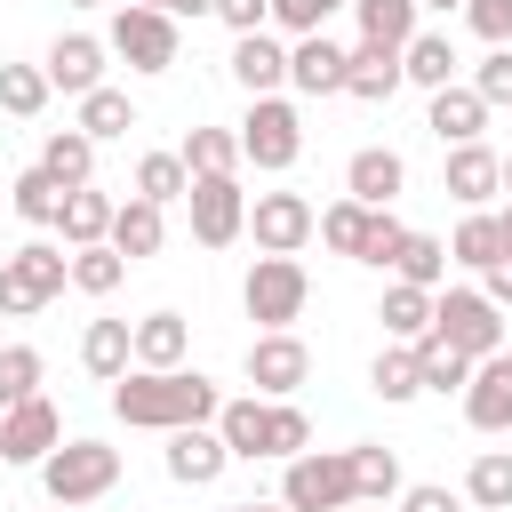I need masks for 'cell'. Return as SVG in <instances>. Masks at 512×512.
Segmentation results:
<instances>
[{
    "mask_svg": "<svg viewBox=\"0 0 512 512\" xmlns=\"http://www.w3.org/2000/svg\"><path fill=\"white\" fill-rule=\"evenodd\" d=\"M480 296H488L496 312H512V248H504L496 264H480Z\"/></svg>",
    "mask_w": 512,
    "mask_h": 512,
    "instance_id": "816d5d0a",
    "label": "cell"
},
{
    "mask_svg": "<svg viewBox=\"0 0 512 512\" xmlns=\"http://www.w3.org/2000/svg\"><path fill=\"white\" fill-rule=\"evenodd\" d=\"M40 376H48V360H40V344H0V408H16V400H32V392H40Z\"/></svg>",
    "mask_w": 512,
    "mask_h": 512,
    "instance_id": "ee69618b",
    "label": "cell"
},
{
    "mask_svg": "<svg viewBox=\"0 0 512 512\" xmlns=\"http://www.w3.org/2000/svg\"><path fill=\"white\" fill-rule=\"evenodd\" d=\"M288 88H296V96H344V48H336L328 32L288 40Z\"/></svg>",
    "mask_w": 512,
    "mask_h": 512,
    "instance_id": "7402d4cb",
    "label": "cell"
},
{
    "mask_svg": "<svg viewBox=\"0 0 512 512\" xmlns=\"http://www.w3.org/2000/svg\"><path fill=\"white\" fill-rule=\"evenodd\" d=\"M104 48H112L128 72H176V56H184V32H176V16H168V8H136V0H120V8H112V32H104Z\"/></svg>",
    "mask_w": 512,
    "mask_h": 512,
    "instance_id": "5b68a950",
    "label": "cell"
},
{
    "mask_svg": "<svg viewBox=\"0 0 512 512\" xmlns=\"http://www.w3.org/2000/svg\"><path fill=\"white\" fill-rule=\"evenodd\" d=\"M464 504L480 512H512V448H480L464 472Z\"/></svg>",
    "mask_w": 512,
    "mask_h": 512,
    "instance_id": "d6a6232c",
    "label": "cell"
},
{
    "mask_svg": "<svg viewBox=\"0 0 512 512\" xmlns=\"http://www.w3.org/2000/svg\"><path fill=\"white\" fill-rule=\"evenodd\" d=\"M368 216H376V208H360V200L344 192V200H328V208L312 216V232H320L336 256H360V240H368Z\"/></svg>",
    "mask_w": 512,
    "mask_h": 512,
    "instance_id": "60d3db41",
    "label": "cell"
},
{
    "mask_svg": "<svg viewBox=\"0 0 512 512\" xmlns=\"http://www.w3.org/2000/svg\"><path fill=\"white\" fill-rule=\"evenodd\" d=\"M504 256V232H496V208H464V224H456V240H448V264H464V272H480V264H496Z\"/></svg>",
    "mask_w": 512,
    "mask_h": 512,
    "instance_id": "836d02e7",
    "label": "cell"
},
{
    "mask_svg": "<svg viewBox=\"0 0 512 512\" xmlns=\"http://www.w3.org/2000/svg\"><path fill=\"white\" fill-rule=\"evenodd\" d=\"M56 208H64V184H56L40 160L8 176V216H24V224H40V232H56Z\"/></svg>",
    "mask_w": 512,
    "mask_h": 512,
    "instance_id": "f546056e",
    "label": "cell"
},
{
    "mask_svg": "<svg viewBox=\"0 0 512 512\" xmlns=\"http://www.w3.org/2000/svg\"><path fill=\"white\" fill-rule=\"evenodd\" d=\"M304 304H312V272H304L296 256H256V264H248V280H240V312H248L256 328H296Z\"/></svg>",
    "mask_w": 512,
    "mask_h": 512,
    "instance_id": "52a82bcc",
    "label": "cell"
},
{
    "mask_svg": "<svg viewBox=\"0 0 512 512\" xmlns=\"http://www.w3.org/2000/svg\"><path fill=\"white\" fill-rule=\"evenodd\" d=\"M496 232H504V248H512V200H504V208H496Z\"/></svg>",
    "mask_w": 512,
    "mask_h": 512,
    "instance_id": "11a10c76",
    "label": "cell"
},
{
    "mask_svg": "<svg viewBox=\"0 0 512 512\" xmlns=\"http://www.w3.org/2000/svg\"><path fill=\"white\" fill-rule=\"evenodd\" d=\"M232 512H288V504H232Z\"/></svg>",
    "mask_w": 512,
    "mask_h": 512,
    "instance_id": "9f6ffc18",
    "label": "cell"
},
{
    "mask_svg": "<svg viewBox=\"0 0 512 512\" xmlns=\"http://www.w3.org/2000/svg\"><path fill=\"white\" fill-rule=\"evenodd\" d=\"M216 24H232V40L240 32H264L272 24V0H216Z\"/></svg>",
    "mask_w": 512,
    "mask_h": 512,
    "instance_id": "681fc988",
    "label": "cell"
},
{
    "mask_svg": "<svg viewBox=\"0 0 512 512\" xmlns=\"http://www.w3.org/2000/svg\"><path fill=\"white\" fill-rule=\"evenodd\" d=\"M248 384L264 392V400H288L304 376H312V352H304V336L296 328H256V344H248Z\"/></svg>",
    "mask_w": 512,
    "mask_h": 512,
    "instance_id": "8fae6325",
    "label": "cell"
},
{
    "mask_svg": "<svg viewBox=\"0 0 512 512\" xmlns=\"http://www.w3.org/2000/svg\"><path fill=\"white\" fill-rule=\"evenodd\" d=\"M0 464H8V448H0Z\"/></svg>",
    "mask_w": 512,
    "mask_h": 512,
    "instance_id": "be15d7a7",
    "label": "cell"
},
{
    "mask_svg": "<svg viewBox=\"0 0 512 512\" xmlns=\"http://www.w3.org/2000/svg\"><path fill=\"white\" fill-rule=\"evenodd\" d=\"M344 464H352V496H360V504H392V496L408 488V480H400V448H384V440H352Z\"/></svg>",
    "mask_w": 512,
    "mask_h": 512,
    "instance_id": "484cf974",
    "label": "cell"
},
{
    "mask_svg": "<svg viewBox=\"0 0 512 512\" xmlns=\"http://www.w3.org/2000/svg\"><path fill=\"white\" fill-rule=\"evenodd\" d=\"M56 440H64V416H56L40 392L16 400V408H0V448H8V464H40Z\"/></svg>",
    "mask_w": 512,
    "mask_h": 512,
    "instance_id": "ac0fdd59",
    "label": "cell"
},
{
    "mask_svg": "<svg viewBox=\"0 0 512 512\" xmlns=\"http://www.w3.org/2000/svg\"><path fill=\"white\" fill-rule=\"evenodd\" d=\"M456 400H464V424L472 432H512V344L488 352V360H472V384Z\"/></svg>",
    "mask_w": 512,
    "mask_h": 512,
    "instance_id": "5bb4252c",
    "label": "cell"
},
{
    "mask_svg": "<svg viewBox=\"0 0 512 512\" xmlns=\"http://www.w3.org/2000/svg\"><path fill=\"white\" fill-rule=\"evenodd\" d=\"M104 240H112V248H120L128 264H144V256H160V240H168V208H160V200H136V192H128V200L112 208V232H104Z\"/></svg>",
    "mask_w": 512,
    "mask_h": 512,
    "instance_id": "cb8c5ba5",
    "label": "cell"
},
{
    "mask_svg": "<svg viewBox=\"0 0 512 512\" xmlns=\"http://www.w3.org/2000/svg\"><path fill=\"white\" fill-rule=\"evenodd\" d=\"M136 8H168V0H136Z\"/></svg>",
    "mask_w": 512,
    "mask_h": 512,
    "instance_id": "94428289",
    "label": "cell"
},
{
    "mask_svg": "<svg viewBox=\"0 0 512 512\" xmlns=\"http://www.w3.org/2000/svg\"><path fill=\"white\" fill-rule=\"evenodd\" d=\"M216 440L232 448V464H288L296 448H312V416L296 408V400H264V392H248V400H224L216 408Z\"/></svg>",
    "mask_w": 512,
    "mask_h": 512,
    "instance_id": "7a4b0ae2",
    "label": "cell"
},
{
    "mask_svg": "<svg viewBox=\"0 0 512 512\" xmlns=\"http://www.w3.org/2000/svg\"><path fill=\"white\" fill-rule=\"evenodd\" d=\"M472 88H480V104L496 112V104H512V40H496L480 64H472Z\"/></svg>",
    "mask_w": 512,
    "mask_h": 512,
    "instance_id": "7dc6e473",
    "label": "cell"
},
{
    "mask_svg": "<svg viewBox=\"0 0 512 512\" xmlns=\"http://www.w3.org/2000/svg\"><path fill=\"white\" fill-rule=\"evenodd\" d=\"M424 128H432L440 144H480V136H488V104H480V88H472V80H448V88H432V104H424Z\"/></svg>",
    "mask_w": 512,
    "mask_h": 512,
    "instance_id": "ffe728a7",
    "label": "cell"
},
{
    "mask_svg": "<svg viewBox=\"0 0 512 512\" xmlns=\"http://www.w3.org/2000/svg\"><path fill=\"white\" fill-rule=\"evenodd\" d=\"M376 320H384V344H416V336H432V288L392 280V288L376 296Z\"/></svg>",
    "mask_w": 512,
    "mask_h": 512,
    "instance_id": "83f0119b",
    "label": "cell"
},
{
    "mask_svg": "<svg viewBox=\"0 0 512 512\" xmlns=\"http://www.w3.org/2000/svg\"><path fill=\"white\" fill-rule=\"evenodd\" d=\"M80 368H88L96 384H112V376L128 368V320H88V328H80Z\"/></svg>",
    "mask_w": 512,
    "mask_h": 512,
    "instance_id": "e575fe53",
    "label": "cell"
},
{
    "mask_svg": "<svg viewBox=\"0 0 512 512\" xmlns=\"http://www.w3.org/2000/svg\"><path fill=\"white\" fill-rule=\"evenodd\" d=\"M416 376H424V392H464L472 384V360L456 352V344H440V336H416Z\"/></svg>",
    "mask_w": 512,
    "mask_h": 512,
    "instance_id": "74e56055",
    "label": "cell"
},
{
    "mask_svg": "<svg viewBox=\"0 0 512 512\" xmlns=\"http://www.w3.org/2000/svg\"><path fill=\"white\" fill-rule=\"evenodd\" d=\"M168 16H216V0H168Z\"/></svg>",
    "mask_w": 512,
    "mask_h": 512,
    "instance_id": "f5cc1de1",
    "label": "cell"
},
{
    "mask_svg": "<svg viewBox=\"0 0 512 512\" xmlns=\"http://www.w3.org/2000/svg\"><path fill=\"white\" fill-rule=\"evenodd\" d=\"M40 168L72 192V184H96V144L80 136V128H48V144H40Z\"/></svg>",
    "mask_w": 512,
    "mask_h": 512,
    "instance_id": "1f68e13d",
    "label": "cell"
},
{
    "mask_svg": "<svg viewBox=\"0 0 512 512\" xmlns=\"http://www.w3.org/2000/svg\"><path fill=\"white\" fill-rule=\"evenodd\" d=\"M408 80H400V48H384V40H360V48H344V96H360V104H392Z\"/></svg>",
    "mask_w": 512,
    "mask_h": 512,
    "instance_id": "603a6c76",
    "label": "cell"
},
{
    "mask_svg": "<svg viewBox=\"0 0 512 512\" xmlns=\"http://www.w3.org/2000/svg\"><path fill=\"white\" fill-rule=\"evenodd\" d=\"M416 8H424V16H456L464 0H416Z\"/></svg>",
    "mask_w": 512,
    "mask_h": 512,
    "instance_id": "db71d44e",
    "label": "cell"
},
{
    "mask_svg": "<svg viewBox=\"0 0 512 512\" xmlns=\"http://www.w3.org/2000/svg\"><path fill=\"white\" fill-rule=\"evenodd\" d=\"M344 192H352L360 208H392V200L408 192V160H400L392 144H360V152L344 160Z\"/></svg>",
    "mask_w": 512,
    "mask_h": 512,
    "instance_id": "e0dca14e",
    "label": "cell"
},
{
    "mask_svg": "<svg viewBox=\"0 0 512 512\" xmlns=\"http://www.w3.org/2000/svg\"><path fill=\"white\" fill-rule=\"evenodd\" d=\"M440 192H448L456 208H488V200L504 192V152H488V144H448Z\"/></svg>",
    "mask_w": 512,
    "mask_h": 512,
    "instance_id": "2e32d148",
    "label": "cell"
},
{
    "mask_svg": "<svg viewBox=\"0 0 512 512\" xmlns=\"http://www.w3.org/2000/svg\"><path fill=\"white\" fill-rule=\"evenodd\" d=\"M400 240H408V224H400L392 208H376V216H368V240H360V256H352V264H376V272H392Z\"/></svg>",
    "mask_w": 512,
    "mask_h": 512,
    "instance_id": "bcb514c9",
    "label": "cell"
},
{
    "mask_svg": "<svg viewBox=\"0 0 512 512\" xmlns=\"http://www.w3.org/2000/svg\"><path fill=\"white\" fill-rule=\"evenodd\" d=\"M368 392H376L384 408H408V400L424 392V376H416V344H384V352L368 360Z\"/></svg>",
    "mask_w": 512,
    "mask_h": 512,
    "instance_id": "4dcf8cb0",
    "label": "cell"
},
{
    "mask_svg": "<svg viewBox=\"0 0 512 512\" xmlns=\"http://www.w3.org/2000/svg\"><path fill=\"white\" fill-rule=\"evenodd\" d=\"M224 392L200 368H120L112 376V416L136 432H176V424H216Z\"/></svg>",
    "mask_w": 512,
    "mask_h": 512,
    "instance_id": "6da1fadb",
    "label": "cell"
},
{
    "mask_svg": "<svg viewBox=\"0 0 512 512\" xmlns=\"http://www.w3.org/2000/svg\"><path fill=\"white\" fill-rule=\"evenodd\" d=\"M184 208H192V240H200V248H232V240L248 232V192H240V168H232V176H192Z\"/></svg>",
    "mask_w": 512,
    "mask_h": 512,
    "instance_id": "30bf717a",
    "label": "cell"
},
{
    "mask_svg": "<svg viewBox=\"0 0 512 512\" xmlns=\"http://www.w3.org/2000/svg\"><path fill=\"white\" fill-rule=\"evenodd\" d=\"M464 24L496 48V40H512V0H464Z\"/></svg>",
    "mask_w": 512,
    "mask_h": 512,
    "instance_id": "c3c4849f",
    "label": "cell"
},
{
    "mask_svg": "<svg viewBox=\"0 0 512 512\" xmlns=\"http://www.w3.org/2000/svg\"><path fill=\"white\" fill-rule=\"evenodd\" d=\"M48 96H56V88H48L40 64H0V112H8V120H40Z\"/></svg>",
    "mask_w": 512,
    "mask_h": 512,
    "instance_id": "f35d334b",
    "label": "cell"
},
{
    "mask_svg": "<svg viewBox=\"0 0 512 512\" xmlns=\"http://www.w3.org/2000/svg\"><path fill=\"white\" fill-rule=\"evenodd\" d=\"M312 200L304 192H256L248 200V232H256V256H296L312 240Z\"/></svg>",
    "mask_w": 512,
    "mask_h": 512,
    "instance_id": "7c38bea8",
    "label": "cell"
},
{
    "mask_svg": "<svg viewBox=\"0 0 512 512\" xmlns=\"http://www.w3.org/2000/svg\"><path fill=\"white\" fill-rule=\"evenodd\" d=\"M40 488H48V504H64V512H80V504H96V496H112L120 488V448H104V440H56L48 456H40Z\"/></svg>",
    "mask_w": 512,
    "mask_h": 512,
    "instance_id": "3957f363",
    "label": "cell"
},
{
    "mask_svg": "<svg viewBox=\"0 0 512 512\" xmlns=\"http://www.w3.org/2000/svg\"><path fill=\"white\" fill-rule=\"evenodd\" d=\"M352 512H392V504H352Z\"/></svg>",
    "mask_w": 512,
    "mask_h": 512,
    "instance_id": "91938a15",
    "label": "cell"
},
{
    "mask_svg": "<svg viewBox=\"0 0 512 512\" xmlns=\"http://www.w3.org/2000/svg\"><path fill=\"white\" fill-rule=\"evenodd\" d=\"M352 0H272V32L304 40V32H328V16H344Z\"/></svg>",
    "mask_w": 512,
    "mask_h": 512,
    "instance_id": "f6af8a7d",
    "label": "cell"
},
{
    "mask_svg": "<svg viewBox=\"0 0 512 512\" xmlns=\"http://www.w3.org/2000/svg\"><path fill=\"white\" fill-rule=\"evenodd\" d=\"M112 192H96V184H72L64 192V208H56V232H64V248H96L104 232H112Z\"/></svg>",
    "mask_w": 512,
    "mask_h": 512,
    "instance_id": "4316f807",
    "label": "cell"
},
{
    "mask_svg": "<svg viewBox=\"0 0 512 512\" xmlns=\"http://www.w3.org/2000/svg\"><path fill=\"white\" fill-rule=\"evenodd\" d=\"M280 504L288 512H352V464L344 448H296L288 472H280Z\"/></svg>",
    "mask_w": 512,
    "mask_h": 512,
    "instance_id": "9c48e42d",
    "label": "cell"
},
{
    "mask_svg": "<svg viewBox=\"0 0 512 512\" xmlns=\"http://www.w3.org/2000/svg\"><path fill=\"white\" fill-rule=\"evenodd\" d=\"M232 136H240V160H248V168L288 176L296 152H304V112H296L288 96H248V120H240Z\"/></svg>",
    "mask_w": 512,
    "mask_h": 512,
    "instance_id": "8992f818",
    "label": "cell"
},
{
    "mask_svg": "<svg viewBox=\"0 0 512 512\" xmlns=\"http://www.w3.org/2000/svg\"><path fill=\"white\" fill-rule=\"evenodd\" d=\"M400 80H408V88H424V96H432V88H448V80H456V40L416 24V32L400 40Z\"/></svg>",
    "mask_w": 512,
    "mask_h": 512,
    "instance_id": "d4e9b609",
    "label": "cell"
},
{
    "mask_svg": "<svg viewBox=\"0 0 512 512\" xmlns=\"http://www.w3.org/2000/svg\"><path fill=\"white\" fill-rule=\"evenodd\" d=\"M192 192V168L176 160V152H144L136 160V200H160V208H176Z\"/></svg>",
    "mask_w": 512,
    "mask_h": 512,
    "instance_id": "ab89813d",
    "label": "cell"
},
{
    "mask_svg": "<svg viewBox=\"0 0 512 512\" xmlns=\"http://www.w3.org/2000/svg\"><path fill=\"white\" fill-rule=\"evenodd\" d=\"M128 280V256L112 248V240H96V248H72V288L80 296H112Z\"/></svg>",
    "mask_w": 512,
    "mask_h": 512,
    "instance_id": "7bdbcfd3",
    "label": "cell"
},
{
    "mask_svg": "<svg viewBox=\"0 0 512 512\" xmlns=\"http://www.w3.org/2000/svg\"><path fill=\"white\" fill-rule=\"evenodd\" d=\"M392 504H400V512H464V496H448L440 480H416V488H400Z\"/></svg>",
    "mask_w": 512,
    "mask_h": 512,
    "instance_id": "f907efd6",
    "label": "cell"
},
{
    "mask_svg": "<svg viewBox=\"0 0 512 512\" xmlns=\"http://www.w3.org/2000/svg\"><path fill=\"white\" fill-rule=\"evenodd\" d=\"M232 80L248 88V96H280L288 88V40L264 24V32H240L232 40Z\"/></svg>",
    "mask_w": 512,
    "mask_h": 512,
    "instance_id": "d6986e66",
    "label": "cell"
},
{
    "mask_svg": "<svg viewBox=\"0 0 512 512\" xmlns=\"http://www.w3.org/2000/svg\"><path fill=\"white\" fill-rule=\"evenodd\" d=\"M352 24H360V40H384V48H400V40L424 24V8H416V0H352Z\"/></svg>",
    "mask_w": 512,
    "mask_h": 512,
    "instance_id": "d590c367",
    "label": "cell"
},
{
    "mask_svg": "<svg viewBox=\"0 0 512 512\" xmlns=\"http://www.w3.org/2000/svg\"><path fill=\"white\" fill-rule=\"evenodd\" d=\"M432 336L440 344H456L464 360H488V352H504V312L480 296V288H432Z\"/></svg>",
    "mask_w": 512,
    "mask_h": 512,
    "instance_id": "ba28073f",
    "label": "cell"
},
{
    "mask_svg": "<svg viewBox=\"0 0 512 512\" xmlns=\"http://www.w3.org/2000/svg\"><path fill=\"white\" fill-rule=\"evenodd\" d=\"M0 216H8V192H0Z\"/></svg>",
    "mask_w": 512,
    "mask_h": 512,
    "instance_id": "6125c7cd",
    "label": "cell"
},
{
    "mask_svg": "<svg viewBox=\"0 0 512 512\" xmlns=\"http://www.w3.org/2000/svg\"><path fill=\"white\" fill-rule=\"evenodd\" d=\"M504 192H512V152H504Z\"/></svg>",
    "mask_w": 512,
    "mask_h": 512,
    "instance_id": "6f0895ef",
    "label": "cell"
},
{
    "mask_svg": "<svg viewBox=\"0 0 512 512\" xmlns=\"http://www.w3.org/2000/svg\"><path fill=\"white\" fill-rule=\"evenodd\" d=\"M64 288H72V248L24 240L16 256H0V320H32V312L56 304Z\"/></svg>",
    "mask_w": 512,
    "mask_h": 512,
    "instance_id": "277c9868",
    "label": "cell"
},
{
    "mask_svg": "<svg viewBox=\"0 0 512 512\" xmlns=\"http://www.w3.org/2000/svg\"><path fill=\"white\" fill-rule=\"evenodd\" d=\"M392 280L440 288V280H448V240H432V232H408V240H400V256H392Z\"/></svg>",
    "mask_w": 512,
    "mask_h": 512,
    "instance_id": "b9f144b4",
    "label": "cell"
},
{
    "mask_svg": "<svg viewBox=\"0 0 512 512\" xmlns=\"http://www.w3.org/2000/svg\"><path fill=\"white\" fill-rule=\"evenodd\" d=\"M64 8H104V0H64Z\"/></svg>",
    "mask_w": 512,
    "mask_h": 512,
    "instance_id": "680465c9",
    "label": "cell"
},
{
    "mask_svg": "<svg viewBox=\"0 0 512 512\" xmlns=\"http://www.w3.org/2000/svg\"><path fill=\"white\" fill-rule=\"evenodd\" d=\"M176 160H184L192 176H232V168H240V136H232V128H192V136L176 144Z\"/></svg>",
    "mask_w": 512,
    "mask_h": 512,
    "instance_id": "8d00e7d4",
    "label": "cell"
},
{
    "mask_svg": "<svg viewBox=\"0 0 512 512\" xmlns=\"http://www.w3.org/2000/svg\"><path fill=\"white\" fill-rule=\"evenodd\" d=\"M48 512H64V504H48Z\"/></svg>",
    "mask_w": 512,
    "mask_h": 512,
    "instance_id": "e7e4bbea",
    "label": "cell"
},
{
    "mask_svg": "<svg viewBox=\"0 0 512 512\" xmlns=\"http://www.w3.org/2000/svg\"><path fill=\"white\" fill-rule=\"evenodd\" d=\"M104 56H112V48H104L96 32H56L48 56H40V72H48V88H64V96L80 104L88 88H104Z\"/></svg>",
    "mask_w": 512,
    "mask_h": 512,
    "instance_id": "9a60e30c",
    "label": "cell"
},
{
    "mask_svg": "<svg viewBox=\"0 0 512 512\" xmlns=\"http://www.w3.org/2000/svg\"><path fill=\"white\" fill-rule=\"evenodd\" d=\"M168 448H160V464H168V480L176 488H216L224 480V464H232V448L216 440V424H176V432H160Z\"/></svg>",
    "mask_w": 512,
    "mask_h": 512,
    "instance_id": "4fadbf2b",
    "label": "cell"
},
{
    "mask_svg": "<svg viewBox=\"0 0 512 512\" xmlns=\"http://www.w3.org/2000/svg\"><path fill=\"white\" fill-rule=\"evenodd\" d=\"M72 128H80L88 144H112V136H128V128H136V96L104 80V88H88V96H80V120H72Z\"/></svg>",
    "mask_w": 512,
    "mask_h": 512,
    "instance_id": "f1b7e54d",
    "label": "cell"
},
{
    "mask_svg": "<svg viewBox=\"0 0 512 512\" xmlns=\"http://www.w3.org/2000/svg\"><path fill=\"white\" fill-rule=\"evenodd\" d=\"M184 352H192V320L184 312L128 320V368H184Z\"/></svg>",
    "mask_w": 512,
    "mask_h": 512,
    "instance_id": "44dd1931",
    "label": "cell"
}]
</instances>
